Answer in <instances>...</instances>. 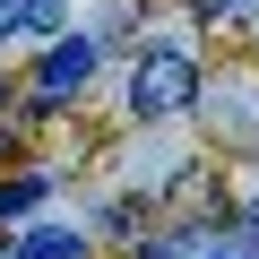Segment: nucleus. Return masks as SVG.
Returning a JSON list of instances; mask_svg holds the SVG:
<instances>
[{
  "label": "nucleus",
  "instance_id": "nucleus-8",
  "mask_svg": "<svg viewBox=\"0 0 259 259\" xmlns=\"http://www.w3.org/2000/svg\"><path fill=\"white\" fill-rule=\"evenodd\" d=\"M0 259H9V250H0Z\"/></svg>",
  "mask_w": 259,
  "mask_h": 259
},
{
  "label": "nucleus",
  "instance_id": "nucleus-2",
  "mask_svg": "<svg viewBox=\"0 0 259 259\" xmlns=\"http://www.w3.org/2000/svg\"><path fill=\"white\" fill-rule=\"evenodd\" d=\"M95 78V35H69V44H52L44 61H35V112H52L61 95H78Z\"/></svg>",
  "mask_w": 259,
  "mask_h": 259
},
{
  "label": "nucleus",
  "instance_id": "nucleus-7",
  "mask_svg": "<svg viewBox=\"0 0 259 259\" xmlns=\"http://www.w3.org/2000/svg\"><path fill=\"white\" fill-rule=\"evenodd\" d=\"M18 9H26V0H0V35H18Z\"/></svg>",
  "mask_w": 259,
  "mask_h": 259
},
{
  "label": "nucleus",
  "instance_id": "nucleus-5",
  "mask_svg": "<svg viewBox=\"0 0 259 259\" xmlns=\"http://www.w3.org/2000/svg\"><path fill=\"white\" fill-rule=\"evenodd\" d=\"M250 9H259V0H190L199 26H233V18H250Z\"/></svg>",
  "mask_w": 259,
  "mask_h": 259
},
{
  "label": "nucleus",
  "instance_id": "nucleus-1",
  "mask_svg": "<svg viewBox=\"0 0 259 259\" xmlns=\"http://www.w3.org/2000/svg\"><path fill=\"white\" fill-rule=\"evenodd\" d=\"M182 104H199V61L173 52V44L139 52V69H130V112L139 121H173Z\"/></svg>",
  "mask_w": 259,
  "mask_h": 259
},
{
  "label": "nucleus",
  "instance_id": "nucleus-4",
  "mask_svg": "<svg viewBox=\"0 0 259 259\" xmlns=\"http://www.w3.org/2000/svg\"><path fill=\"white\" fill-rule=\"evenodd\" d=\"M44 173H18V182H0V216H26V207H44Z\"/></svg>",
  "mask_w": 259,
  "mask_h": 259
},
{
  "label": "nucleus",
  "instance_id": "nucleus-6",
  "mask_svg": "<svg viewBox=\"0 0 259 259\" xmlns=\"http://www.w3.org/2000/svg\"><path fill=\"white\" fill-rule=\"evenodd\" d=\"M190 259H259V250H242V242H199Z\"/></svg>",
  "mask_w": 259,
  "mask_h": 259
},
{
  "label": "nucleus",
  "instance_id": "nucleus-3",
  "mask_svg": "<svg viewBox=\"0 0 259 259\" xmlns=\"http://www.w3.org/2000/svg\"><path fill=\"white\" fill-rule=\"evenodd\" d=\"M9 259H87V242H78V225H35Z\"/></svg>",
  "mask_w": 259,
  "mask_h": 259
}]
</instances>
